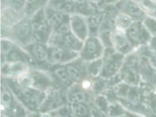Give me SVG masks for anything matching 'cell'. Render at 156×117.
Masks as SVG:
<instances>
[{
    "instance_id": "20",
    "label": "cell",
    "mask_w": 156,
    "mask_h": 117,
    "mask_svg": "<svg viewBox=\"0 0 156 117\" xmlns=\"http://www.w3.org/2000/svg\"><path fill=\"white\" fill-rule=\"evenodd\" d=\"M54 73L57 76V77L63 82L66 83L71 80L67 73L66 67L60 66L56 68L54 71Z\"/></svg>"
},
{
    "instance_id": "21",
    "label": "cell",
    "mask_w": 156,
    "mask_h": 117,
    "mask_svg": "<svg viewBox=\"0 0 156 117\" xmlns=\"http://www.w3.org/2000/svg\"><path fill=\"white\" fill-rule=\"evenodd\" d=\"M12 101L10 93L7 91L4 90L1 92V110L5 109V107H9Z\"/></svg>"
},
{
    "instance_id": "23",
    "label": "cell",
    "mask_w": 156,
    "mask_h": 117,
    "mask_svg": "<svg viewBox=\"0 0 156 117\" xmlns=\"http://www.w3.org/2000/svg\"><path fill=\"white\" fill-rule=\"evenodd\" d=\"M85 94L80 91H77L73 93L69 96L70 101L73 102H83L85 100Z\"/></svg>"
},
{
    "instance_id": "36",
    "label": "cell",
    "mask_w": 156,
    "mask_h": 117,
    "mask_svg": "<svg viewBox=\"0 0 156 117\" xmlns=\"http://www.w3.org/2000/svg\"><path fill=\"white\" fill-rule=\"evenodd\" d=\"M142 117H144V116H142Z\"/></svg>"
},
{
    "instance_id": "11",
    "label": "cell",
    "mask_w": 156,
    "mask_h": 117,
    "mask_svg": "<svg viewBox=\"0 0 156 117\" xmlns=\"http://www.w3.org/2000/svg\"><path fill=\"white\" fill-rule=\"evenodd\" d=\"M30 51L34 58L39 62H45L49 57V54L46 48L38 43L33 44Z\"/></svg>"
},
{
    "instance_id": "30",
    "label": "cell",
    "mask_w": 156,
    "mask_h": 117,
    "mask_svg": "<svg viewBox=\"0 0 156 117\" xmlns=\"http://www.w3.org/2000/svg\"><path fill=\"white\" fill-rule=\"evenodd\" d=\"M91 86V83L89 80H84L82 83V87L84 88H88Z\"/></svg>"
},
{
    "instance_id": "3",
    "label": "cell",
    "mask_w": 156,
    "mask_h": 117,
    "mask_svg": "<svg viewBox=\"0 0 156 117\" xmlns=\"http://www.w3.org/2000/svg\"><path fill=\"white\" fill-rule=\"evenodd\" d=\"M32 35L34 40L37 43L45 40L48 33V26L43 19L35 20L31 24Z\"/></svg>"
},
{
    "instance_id": "7",
    "label": "cell",
    "mask_w": 156,
    "mask_h": 117,
    "mask_svg": "<svg viewBox=\"0 0 156 117\" xmlns=\"http://www.w3.org/2000/svg\"><path fill=\"white\" fill-rule=\"evenodd\" d=\"M112 38L116 48L119 50H123L129 45V40L127 36L121 29L118 28L115 30L112 35Z\"/></svg>"
},
{
    "instance_id": "10",
    "label": "cell",
    "mask_w": 156,
    "mask_h": 117,
    "mask_svg": "<svg viewBox=\"0 0 156 117\" xmlns=\"http://www.w3.org/2000/svg\"><path fill=\"white\" fill-rule=\"evenodd\" d=\"M62 41L65 46L73 50H80L83 46L78 37L71 33L63 35Z\"/></svg>"
},
{
    "instance_id": "14",
    "label": "cell",
    "mask_w": 156,
    "mask_h": 117,
    "mask_svg": "<svg viewBox=\"0 0 156 117\" xmlns=\"http://www.w3.org/2000/svg\"><path fill=\"white\" fill-rule=\"evenodd\" d=\"M120 66L121 62L119 59L110 60L104 66V73L107 75L114 74L119 69Z\"/></svg>"
},
{
    "instance_id": "22",
    "label": "cell",
    "mask_w": 156,
    "mask_h": 117,
    "mask_svg": "<svg viewBox=\"0 0 156 117\" xmlns=\"http://www.w3.org/2000/svg\"><path fill=\"white\" fill-rule=\"evenodd\" d=\"M102 61L101 60H98L94 62H93L88 68L89 73L92 76H96L98 75L99 73L101 70L102 68Z\"/></svg>"
},
{
    "instance_id": "4",
    "label": "cell",
    "mask_w": 156,
    "mask_h": 117,
    "mask_svg": "<svg viewBox=\"0 0 156 117\" xmlns=\"http://www.w3.org/2000/svg\"><path fill=\"white\" fill-rule=\"evenodd\" d=\"M100 43L96 38H88L82 49V55L87 59H91L97 57L101 52Z\"/></svg>"
},
{
    "instance_id": "9",
    "label": "cell",
    "mask_w": 156,
    "mask_h": 117,
    "mask_svg": "<svg viewBox=\"0 0 156 117\" xmlns=\"http://www.w3.org/2000/svg\"><path fill=\"white\" fill-rule=\"evenodd\" d=\"M15 32L19 39H26L32 33L31 24H30L28 21H23L16 26Z\"/></svg>"
},
{
    "instance_id": "25",
    "label": "cell",
    "mask_w": 156,
    "mask_h": 117,
    "mask_svg": "<svg viewBox=\"0 0 156 117\" xmlns=\"http://www.w3.org/2000/svg\"><path fill=\"white\" fill-rule=\"evenodd\" d=\"M108 113L110 116L115 117H119L122 116L124 114L123 110L118 105H112L111 107H109L108 109Z\"/></svg>"
},
{
    "instance_id": "19",
    "label": "cell",
    "mask_w": 156,
    "mask_h": 117,
    "mask_svg": "<svg viewBox=\"0 0 156 117\" xmlns=\"http://www.w3.org/2000/svg\"><path fill=\"white\" fill-rule=\"evenodd\" d=\"M69 79L74 81L80 80L82 78V74L79 69L73 65H68L65 66Z\"/></svg>"
},
{
    "instance_id": "34",
    "label": "cell",
    "mask_w": 156,
    "mask_h": 117,
    "mask_svg": "<svg viewBox=\"0 0 156 117\" xmlns=\"http://www.w3.org/2000/svg\"><path fill=\"white\" fill-rule=\"evenodd\" d=\"M54 117H63V115H62L60 113H57L54 115Z\"/></svg>"
},
{
    "instance_id": "35",
    "label": "cell",
    "mask_w": 156,
    "mask_h": 117,
    "mask_svg": "<svg viewBox=\"0 0 156 117\" xmlns=\"http://www.w3.org/2000/svg\"><path fill=\"white\" fill-rule=\"evenodd\" d=\"M42 117H51V116H49V115H48V114H44V115H43L42 116Z\"/></svg>"
},
{
    "instance_id": "31",
    "label": "cell",
    "mask_w": 156,
    "mask_h": 117,
    "mask_svg": "<svg viewBox=\"0 0 156 117\" xmlns=\"http://www.w3.org/2000/svg\"><path fill=\"white\" fill-rule=\"evenodd\" d=\"M1 1H2V3H4V4H9V3H10V2L13 3L16 0H1Z\"/></svg>"
},
{
    "instance_id": "24",
    "label": "cell",
    "mask_w": 156,
    "mask_h": 117,
    "mask_svg": "<svg viewBox=\"0 0 156 117\" xmlns=\"http://www.w3.org/2000/svg\"><path fill=\"white\" fill-rule=\"evenodd\" d=\"M71 29V26L69 25L68 22L64 21L56 29V30L59 35L63 36L66 34H70Z\"/></svg>"
},
{
    "instance_id": "8",
    "label": "cell",
    "mask_w": 156,
    "mask_h": 117,
    "mask_svg": "<svg viewBox=\"0 0 156 117\" xmlns=\"http://www.w3.org/2000/svg\"><path fill=\"white\" fill-rule=\"evenodd\" d=\"M21 94L24 101L30 105H36L41 96L38 91L32 88H24L21 91Z\"/></svg>"
},
{
    "instance_id": "29",
    "label": "cell",
    "mask_w": 156,
    "mask_h": 117,
    "mask_svg": "<svg viewBox=\"0 0 156 117\" xmlns=\"http://www.w3.org/2000/svg\"><path fill=\"white\" fill-rule=\"evenodd\" d=\"M91 116L92 117H102V115L95 109H93L91 110Z\"/></svg>"
},
{
    "instance_id": "18",
    "label": "cell",
    "mask_w": 156,
    "mask_h": 117,
    "mask_svg": "<svg viewBox=\"0 0 156 117\" xmlns=\"http://www.w3.org/2000/svg\"><path fill=\"white\" fill-rule=\"evenodd\" d=\"M101 21V16L99 13H94L88 19V26L91 31L95 32Z\"/></svg>"
},
{
    "instance_id": "1",
    "label": "cell",
    "mask_w": 156,
    "mask_h": 117,
    "mask_svg": "<svg viewBox=\"0 0 156 117\" xmlns=\"http://www.w3.org/2000/svg\"><path fill=\"white\" fill-rule=\"evenodd\" d=\"M126 30V35L129 41L133 44H138L142 39L146 40V38H149V37L144 36V35L149 34V33H146L148 30L147 29L142 26L138 21H134Z\"/></svg>"
},
{
    "instance_id": "17",
    "label": "cell",
    "mask_w": 156,
    "mask_h": 117,
    "mask_svg": "<svg viewBox=\"0 0 156 117\" xmlns=\"http://www.w3.org/2000/svg\"><path fill=\"white\" fill-rule=\"evenodd\" d=\"M71 110L74 114L79 117H85L88 115V109L82 102H73Z\"/></svg>"
},
{
    "instance_id": "27",
    "label": "cell",
    "mask_w": 156,
    "mask_h": 117,
    "mask_svg": "<svg viewBox=\"0 0 156 117\" xmlns=\"http://www.w3.org/2000/svg\"><path fill=\"white\" fill-rule=\"evenodd\" d=\"M41 1V0H24V6H26L27 9L34 8L39 4V2H40Z\"/></svg>"
},
{
    "instance_id": "16",
    "label": "cell",
    "mask_w": 156,
    "mask_h": 117,
    "mask_svg": "<svg viewBox=\"0 0 156 117\" xmlns=\"http://www.w3.org/2000/svg\"><path fill=\"white\" fill-rule=\"evenodd\" d=\"M141 7L151 17L156 18V2L151 0H143L141 3Z\"/></svg>"
},
{
    "instance_id": "28",
    "label": "cell",
    "mask_w": 156,
    "mask_h": 117,
    "mask_svg": "<svg viewBox=\"0 0 156 117\" xmlns=\"http://www.w3.org/2000/svg\"><path fill=\"white\" fill-rule=\"evenodd\" d=\"M97 107L100 109H105L107 107V104L104 98H100L97 101Z\"/></svg>"
},
{
    "instance_id": "33",
    "label": "cell",
    "mask_w": 156,
    "mask_h": 117,
    "mask_svg": "<svg viewBox=\"0 0 156 117\" xmlns=\"http://www.w3.org/2000/svg\"><path fill=\"white\" fill-rule=\"evenodd\" d=\"M103 2H106V3H109V2H114L115 0H102Z\"/></svg>"
},
{
    "instance_id": "12",
    "label": "cell",
    "mask_w": 156,
    "mask_h": 117,
    "mask_svg": "<svg viewBox=\"0 0 156 117\" xmlns=\"http://www.w3.org/2000/svg\"><path fill=\"white\" fill-rule=\"evenodd\" d=\"M51 10L52 13L49 15L48 18V24L50 27L57 29L62 23L65 21L64 20L65 17V13L55 11L52 9Z\"/></svg>"
},
{
    "instance_id": "13",
    "label": "cell",
    "mask_w": 156,
    "mask_h": 117,
    "mask_svg": "<svg viewBox=\"0 0 156 117\" xmlns=\"http://www.w3.org/2000/svg\"><path fill=\"white\" fill-rule=\"evenodd\" d=\"M133 20L132 17L129 16L126 13L119 15L116 17V25L118 28L121 29L122 30L127 29L129 26L134 22Z\"/></svg>"
},
{
    "instance_id": "15",
    "label": "cell",
    "mask_w": 156,
    "mask_h": 117,
    "mask_svg": "<svg viewBox=\"0 0 156 117\" xmlns=\"http://www.w3.org/2000/svg\"><path fill=\"white\" fill-rule=\"evenodd\" d=\"M65 56V50L60 46L53 47L49 54V57L51 61L55 63L62 61Z\"/></svg>"
},
{
    "instance_id": "32",
    "label": "cell",
    "mask_w": 156,
    "mask_h": 117,
    "mask_svg": "<svg viewBox=\"0 0 156 117\" xmlns=\"http://www.w3.org/2000/svg\"><path fill=\"white\" fill-rule=\"evenodd\" d=\"M100 1H102V0H87V1H88V2H92V3L98 2H99Z\"/></svg>"
},
{
    "instance_id": "6",
    "label": "cell",
    "mask_w": 156,
    "mask_h": 117,
    "mask_svg": "<svg viewBox=\"0 0 156 117\" xmlns=\"http://www.w3.org/2000/svg\"><path fill=\"white\" fill-rule=\"evenodd\" d=\"M48 7L57 12L69 13L75 9L74 0H48Z\"/></svg>"
},
{
    "instance_id": "2",
    "label": "cell",
    "mask_w": 156,
    "mask_h": 117,
    "mask_svg": "<svg viewBox=\"0 0 156 117\" xmlns=\"http://www.w3.org/2000/svg\"><path fill=\"white\" fill-rule=\"evenodd\" d=\"M71 28L74 35L80 39L85 38L87 33V27L83 18L78 15H73L70 17Z\"/></svg>"
},
{
    "instance_id": "5",
    "label": "cell",
    "mask_w": 156,
    "mask_h": 117,
    "mask_svg": "<svg viewBox=\"0 0 156 117\" xmlns=\"http://www.w3.org/2000/svg\"><path fill=\"white\" fill-rule=\"evenodd\" d=\"M124 13L128 15L136 21L144 20L146 18L145 12L141 7L132 1H127L122 5Z\"/></svg>"
},
{
    "instance_id": "26",
    "label": "cell",
    "mask_w": 156,
    "mask_h": 117,
    "mask_svg": "<svg viewBox=\"0 0 156 117\" xmlns=\"http://www.w3.org/2000/svg\"><path fill=\"white\" fill-rule=\"evenodd\" d=\"M8 54V58L11 61L20 60L22 58L21 55L16 50H11Z\"/></svg>"
}]
</instances>
